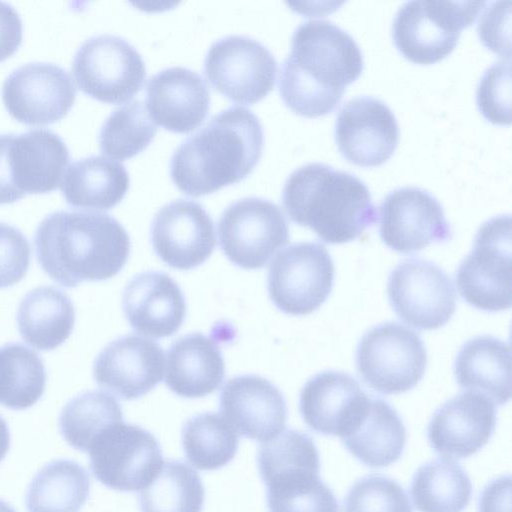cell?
<instances>
[{
	"label": "cell",
	"mask_w": 512,
	"mask_h": 512,
	"mask_svg": "<svg viewBox=\"0 0 512 512\" xmlns=\"http://www.w3.org/2000/svg\"><path fill=\"white\" fill-rule=\"evenodd\" d=\"M363 67L361 49L348 32L329 20L303 22L294 31L281 66L280 96L301 116L326 115Z\"/></svg>",
	"instance_id": "1"
},
{
	"label": "cell",
	"mask_w": 512,
	"mask_h": 512,
	"mask_svg": "<svg viewBox=\"0 0 512 512\" xmlns=\"http://www.w3.org/2000/svg\"><path fill=\"white\" fill-rule=\"evenodd\" d=\"M34 243L43 271L67 288L115 276L130 254L124 227L99 212H53L38 225Z\"/></svg>",
	"instance_id": "2"
},
{
	"label": "cell",
	"mask_w": 512,
	"mask_h": 512,
	"mask_svg": "<svg viewBox=\"0 0 512 512\" xmlns=\"http://www.w3.org/2000/svg\"><path fill=\"white\" fill-rule=\"evenodd\" d=\"M264 146L258 117L240 106L227 108L186 138L170 160V175L185 194L199 197L239 182L256 166Z\"/></svg>",
	"instance_id": "3"
},
{
	"label": "cell",
	"mask_w": 512,
	"mask_h": 512,
	"mask_svg": "<svg viewBox=\"0 0 512 512\" xmlns=\"http://www.w3.org/2000/svg\"><path fill=\"white\" fill-rule=\"evenodd\" d=\"M282 204L293 222L309 227L329 244L352 241L377 221L366 184L350 172L319 162L288 176Z\"/></svg>",
	"instance_id": "4"
},
{
	"label": "cell",
	"mask_w": 512,
	"mask_h": 512,
	"mask_svg": "<svg viewBox=\"0 0 512 512\" xmlns=\"http://www.w3.org/2000/svg\"><path fill=\"white\" fill-rule=\"evenodd\" d=\"M487 2L408 1L396 12L392 36L396 48L412 62L431 64L455 48Z\"/></svg>",
	"instance_id": "5"
},
{
	"label": "cell",
	"mask_w": 512,
	"mask_h": 512,
	"mask_svg": "<svg viewBox=\"0 0 512 512\" xmlns=\"http://www.w3.org/2000/svg\"><path fill=\"white\" fill-rule=\"evenodd\" d=\"M68 162L65 142L50 130L0 135V204L55 190Z\"/></svg>",
	"instance_id": "6"
},
{
	"label": "cell",
	"mask_w": 512,
	"mask_h": 512,
	"mask_svg": "<svg viewBox=\"0 0 512 512\" xmlns=\"http://www.w3.org/2000/svg\"><path fill=\"white\" fill-rule=\"evenodd\" d=\"M456 284L471 306L498 312L511 306V217L495 216L478 229L472 251L460 263Z\"/></svg>",
	"instance_id": "7"
},
{
	"label": "cell",
	"mask_w": 512,
	"mask_h": 512,
	"mask_svg": "<svg viewBox=\"0 0 512 512\" xmlns=\"http://www.w3.org/2000/svg\"><path fill=\"white\" fill-rule=\"evenodd\" d=\"M355 363L370 388L381 394H399L422 379L427 352L415 331L397 322H385L362 336Z\"/></svg>",
	"instance_id": "8"
},
{
	"label": "cell",
	"mask_w": 512,
	"mask_h": 512,
	"mask_svg": "<svg viewBox=\"0 0 512 512\" xmlns=\"http://www.w3.org/2000/svg\"><path fill=\"white\" fill-rule=\"evenodd\" d=\"M88 453L94 477L106 487L121 492L141 491L164 463L155 436L140 426L124 422L99 434Z\"/></svg>",
	"instance_id": "9"
},
{
	"label": "cell",
	"mask_w": 512,
	"mask_h": 512,
	"mask_svg": "<svg viewBox=\"0 0 512 512\" xmlns=\"http://www.w3.org/2000/svg\"><path fill=\"white\" fill-rule=\"evenodd\" d=\"M334 265L317 242L294 243L279 251L268 271L270 299L282 312L307 315L318 309L331 293Z\"/></svg>",
	"instance_id": "10"
},
{
	"label": "cell",
	"mask_w": 512,
	"mask_h": 512,
	"mask_svg": "<svg viewBox=\"0 0 512 512\" xmlns=\"http://www.w3.org/2000/svg\"><path fill=\"white\" fill-rule=\"evenodd\" d=\"M72 72L82 92L101 102L120 104L142 88L146 67L128 41L101 34L87 39L78 48Z\"/></svg>",
	"instance_id": "11"
},
{
	"label": "cell",
	"mask_w": 512,
	"mask_h": 512,
	"mask_svg": "<svg viewBox=\"0 0 512 512\" xmlns=\"http://www.w3.org/2000/svg\"><path fill=\"white\" fill-rule=\"evenodd\" d=\"M222 251L243 269L264 267L289 241L287 220L278 205L258 197L231 203L218 222Z\"/></svg>",
	"instance_id": "12"
},
{
	"label": "cell",
	"mask_w": 512,
	"mask_h": 512,
	"mask_svg": "<svg viewBox=\"0 0 512 512\" xmlns=\"http://www.w3.org/2000/svg\"><path fill=\"white\" fill-rule=\"evenodd\" d=\"M204 70L209 82L224 96L237 103L252 104L273 89L277 62L257 40L229 35L210 46Z\"/></svg>",
	"instance_id": "13"
},
{
	"label": "cell",
	"mask_w": 512,
	"mask_h": 512,
	"mask_svg": "<svg viewBox=\"0 0 512 512\" xmlns=\"http://www.w3.org/2000/svg\"><path fill=\"white\" fill-rule=\"evenodd\" d=\"M389 302L405 323L421 330L444 326L456 308V293L450 277L435 263L407 259L390 273Z\"/></svg>",
	"instance_id": "14"
},
{
	"label": "cell",
	"mask_w": 512,
	"mask_h": 512,
	"mask_svg": "<svg viewBox=\"0 0 512 512\" xmlns=\"http://www.w3.org/2000/svg\"><path fill=\"white\" fill-rule=\"evenodd\" d=\"M76 87L58 65L34 62L15 69L4 81L3 103L9 114L26 125L42 126L62 119L73 106Z\"/></svg>",
	"instance_id": "15"
},
{
	"label": "cell",
	"mask_w": 512,
	"mask_h": 512,
	"mask_svg": "<svg viewBox=\"0 0 512 512\" xmlns=\"http://www.w3.org/2000/svg\"><path fill=\"white\" fill-rule=\"evenodd\" d=\"M379 231L389 248L414 253L433 242L451 238L444 209L430 192L420 187H399L386 195L379 207Z\"/></svg>",
	"instance_id": "16"
},
{
	"label": "cell",
	"mask_w": 512,
	"mask_h": 512,
	"mask_svg": "<svg viewBox=\"0 0 512 512\" xmlns=\"http://www.w3.org/2000/svg\"><path fill=\"white\" fill-rule=\"evenodd\" d=\"M399 138L396 117L380 99L362 95L345 102L335 123V141L342 156L363 167L385 163Z\"/></svg>",
	"instance_id": "17"
},
{
	"label": "cell",
	"mask_w": 512,
	"mask_h": 512,
	"mask_svg": "<svg viewBox=\"0 0 512 512\" xmlns=\"http://www.w3.org/2000/svg\"><path fill=\"white\" fill-rule=\"evenodd\" d=\"M151 242L168 266L193 269L204 263L215 248L214 224L201 204L177 199L156 213L151 224Z\"/></svg>",
	"instance_id": "18"
},
{
	"label": "cell",
	"mask_w": 512,
	"mask_h": 512,
	"mask_svg": "<svg viewBox=\"0 0 512 512\" xmlns=\"http://www.w3.org/2000/svg\"><path fill=\"white\" fill-rule=\"evenodd\" d=\"M161 346L128 334L110 342L96 357V383L125 400L142 397L163 378L165 357Z\"/></svg>",
	"instance_id": "19"
},
{
	"label": "cell",
	"mask_w": 512,
	"mask_h": 512,
	"mask_svg": "<svg viewBox=\"0 0 512 512\" xmlns=\"http://www.w3.org/2000/svg\"><path fill=\"white\" fill-rule=\"evenodd\" d=\"M495 425L493 401L482 393L466 391L434 412L427 437L436 453L448 458H467L488 442Z\"/></svg>",
	"instance_id": "20"
},
{
	"label": "cell",
	"mask_w": 512,
	"mask_h": 512,
	"mask_svg": "<svg viewBox=\"0 0 512 512\" xmlns=\"http://www.w3.org/2000/svg\"><path fill=\"white\" fill-rule=\"evenodd\" d=\"M219 408L239 435L262 443L279 435L287 418L281 391L258 375L230 378L221 390Z\"/></svg>",
	"instance_id": "21"
},
{
	"label": "cell",
	"mask_w": 512,
	"mask_h": 512,
	"mask_svg": "<svg viewBox=\"0 0 512 512\" xmlns=\"http://www.w3.org/2000/svg\"><path fill=\"white\" fill-rule=\"evenodd\" d=\"M369 401L359 383L339 371H323L303 386L299 409L307 426L340 438L357 424Z\"/></svg>",
	"instance_id": "22"
},
{
	"label": "cell",
	"mask_w": 512,
	"mask_h": 512,
	"mask_svg": "<svg viewBox=\"0 0 512 512\" xmlns=\"http://www.w3.org/2000/svg\"><path fill=\"white\" fill-rule=\"evenodd\" d=\"M145 106L155 123L172 132L188 133L206 118L210 93L198 73L175 66L149 78Z\"/></svg>",
	"instance_id": "23"
},
{
	"label": "cell",
	"mask_w": 512,
	"mask_h": 512,
	"mask_svg": "<svg viewBox=\"0 0 512 512\" xmlns=\"http://www.w3.org/2000/svg\"><path fill=\"white\" fill-rule=\"evenodd\" d=\"M123 310L131 327L153 338L173 335L183 324L186 302L177 283L166 273L136 275L123 293Z\"/></svg>",
	"instance_id": "24"
},
{
	"label": "cell",
	"mask_w": 512,
	"mask_h": 512,
	"mask_svg": "<svg viewBox=\"0 0 512 512\" xmlns=\"http://www.w3.org/2000/svg\"><path fill=\"white\" fill-rule=\"evenodd\" d=\"M224 375L220 348L214 340L199 332L180 337L167 352L165 382L178 396H207L219 388Z\"/></svg>",
	"instance_id": "25"
},
{
	"label": "cell",
	"mask_w": 512,
	"mask_h": 512,
	"mask_svg": "<svg viewBox=\"0 0 512 512\" xmlns=\"http://www.w3.org/2000/svg\"><path fill=\"white\" fill-rule=\"evenodd\" d=\"M454 373L463 390L484 394L497 405L511 398V349L493 336H478L459 350Z\"/></svg>",
	"instance_id": "26"
},
{
	"label": "cell",
	"mask_w": 512,
	"mask_h": 512,
	"mask_svg": "<svg viewBox=\"0 0 512 512\" xmlns=\"http://www.w3.org/2000/svg\"><path fill=\"white\" fill-rule=\"evenodd\" d=\"M341 439L363 464L385 467L402 455L406 429L393 407L382 399L370 397L357 424Z\"/></svg>",
	"instance_id": "27"
},
{
	"label": "cell",
	"mask_w": 512,
	"mask_h": 512,
	"mask_svg": "<svg viewBox=\"0 0 512 512\" xmlns=\"http://www.w3.org/2000/svg\"><path fill=\"white\" fill-rule=\"evenodd\" d=\"M75 310L70 298L53 286L29 291L19 304L17 325L21 337L38 350H53L70 336Z\"/></svg>",
	"instance_id": "28"
},
{
	"label": "cell",
	"mask_w": 512,
	"mask_h": 512,
	"mask_svg": "<svg viewBox=\"0 0 512 512\" xmlns=\"http://www.w3.org/2000/svg\"><path fill=\"white\" fill-rule=\"evenodd\" d=\"M129 182L121 163L104 156H89L68 167L61 191L73 207L107 210L123 199Z\"/></svg>",
	"instance_id": "29"
},
{
	"label": "cell",
	"mask_w": 512,
	"mask_h": 512,
	"mask_svg": "<svg viewBox=\"0 0 512 512\" xmlns=\"http://www.w3.org/2000/svg\"><path fill=\"white\" fill-rule=\"evenodd\" d=\"M90 478L78 463L59 459L36 473L26 493L28 512H78L88 499Z\"/></svg>",
	"instance_id": "30"
},
{
	"label": "cell",
	"mask_w": 512,
	"mask_h": 512,
	"mask_svg": "<svg viewBox=\"0 0 512 512\" xmlns=\"http://www.w3.org/2000/svg\"><path fill=\"white\" fill-rule=\"evenodd\" d=\"M410 494L419 512H462L470 502L472 485L458 463L441 458L417 469Z\"/></svg>",
	"instance_id": "31"
},
{
	"label": "cell",
	"mask_w": 512,
	"mask_h": 512,
	"mask_svg": "<svg viewBox=\"0 0 512 512\" xmlns=\"http://www.w3.org/2000/svg\"><path fill=\"white\" fill-rule=\"evenodd\" d=\"M238 433L220 414L205 412L188 419L182 428L186 459L199 470H217L236 455Z\"/></svg>",
	"instance_id": "32"
},
{
	"label": "cell",
	"mask_w": 512,
	"mask_h": 512,
	"mask_svg": "<svg viewBox=\"0 0 512 512\" xmlns=\"http://www.w3.org/2000/svg\"><path fill=\"white\" fill-rule=\"evenodd\" d=\"M120 422L123 413L118 400L107 392L94 390L74 397L63 407L59 428L71 447L88 452L99 434Z\"/></svg>",
	"instance_id": "33"
},
{
	"label": "cell",
	"mask_w": 512,
	"mask_h": 512,
	"mask_svg": "<svg viewBox=\"0 0 512 512\" xmlns=\"http://www.w3.org/2000/svg\"><path fill=\"white\" fill-rule=\"evenodd\" d=\"M204 486L198 473L187 464L170 460L141 490V512H201Z\"/></svg>",
	"instance_id": "34"
},
{
	"label": "cell",
	"mask_w": 512,
	"mask_h": 512,
	"mask_svg": "<svg viewBox=\"0 0 512 512\" xmlns=\"http://www.w3.org/2000/svg\"><path fill=\"white\" fill-rule=\"evenodd\" d=\"M45 384V367L37 353L20 343L0 347L1 405L27 409L41 398Z\"/></svg>",
	"instance_id": "35"
},
{
	"label": "cell",
	"mask_w": 512,
	"mask_h": 512,
	"mask_svg": "<svg viewBox=\"0 0 512 512\" xmlns=\"http://www.w3.org/2000/svg\"><path fill=\"white\" fill-rule=\"evenodd\" d=\"M257 466L264 484L293 474L319 473V453L309 435L288 429L261 444Z\"/></svg>",
	"instance_id": "36"
},
{
	"label": "cell",
	"mask_w": 512,
	"mask_h": 512,
	"mask_svg": "<svg viewBox=\"0 0 512 512\" xmlns=\"http://www.w3.org/2000/svg\"><path fill=\"white\" fill-rule=\"evenodd\" d=\"M156 132L143 102L133 100L115 109L104 121L99 145L107 156L124 160L144 150Z\"/></svg>",
	"instance_id": "37"
},
{
	"label": "cell",
	"mask_w": 512,
	"mask_h": 512,
	"mask_svg": "<svg viewBox=\"0 0 512 512\" xmlns=\"http://www.w3.org/2000/svg\"><path fill=\"white\" fill-rule=\"evenodd\" d=\"M270 512H339L331 489L319 475H302L266 486Z\"/></svg>",
	"instance_id": "38"
},
{
	"label": "cell",
	"mask_w": 512,
	"mask_h": 512,
	"mask_svg": "<svg viewBox=\"0 0 512 512\" xmlns=\"http://www.w3.org/2000/svg\"><path fill=\"white\" fill-rule=\"evenodd\" d=\"M344 512H412V508L396 481L372 474L357 480L349 489Z\"/></svg>",
	"instance_id": "39"
},
{
	"label": "cell",
	"mask_w": 512,
	"mask_h": 512,
	"mask_svg": "<svg viewBox=\"0 0 512 512\" xmlns=\"http://www.w3.org/2000/svg\"><path fill=\"white\" fill-rule=\"evenodd\" d=\"M510 60L497 61L483 73L476 92L477 105L483 116L494 124L511 121Z\"/></svg>",
	"instance_id": "40"
},
{
	"label": "cell",
	"mask_w": 512,
	"mask_h": 512,
	"mask_svg": "<svg viewBox=\"0 0 512 512\" xmlns=\"http://www.w3.org/2000/svg\"><path fill=\"white\" fill-rule=\"evenodd\" d=\"M30 264V246L17 228L0 222V289L23 279Z\"/></svg>",
	"instance_id": "41"
},
{
	"label": "cell",
	"mask_w": 512,
	"mask_h": 512,
	"mask_svg": "<svg viewBox=\"0 0 512 512\" xmlns=\"http://www.w3.org/2000/svg\"><path fill=\"white\" fill-rule=\"evenodd\" d=\"M494 2L489 8H486L481 20L478 24V33L483 43L494 52L503 55L500 43L506 53L510 55V48L504 44L505 35L503 34V22L505 17V4L501 2Z\"/></svg>",
	"instance_id": "42"
},
{
	"label": "cell",
	"mask_w": 512,
	"mask_h": 512,
	"mask_svg": "<svg viewBox=\"0 0 512 512\" xmlns=\"http://www.w3.org/2000/svg\"><path fill=\"white\" fill-rule=\"evenodd\" d=\"M22 42V21L16 9L0 1V62L13 55Z\"/></svg>",
	"instance_id": "43"
},
{
	"label": "cell",
	"mask_w": 512,
	"mask_h": 512,
	"mask_svg": "<svg viewBox=\"0 0 512 512\" xmlns=\"http://www.w3.org/2000/svg\"><path fill=\"white\" fill-rule=\"evenodd\" d=\"M511 478L502 476L488 483L481 492L478 512H510Z\"/></svg>",
	"instance_id": "44"
},
{
	"label": "cell",
	"mask_w": 512,
	"mask_h": 512,
	"mask_svg": "<svg viewBox=\"0 0 512 512\" xmlns=\"http://www.w3.org/2000/svg\"><path fill=\"white\" fill-rule=\"evenodd\" d=\"M10 447V432L6 421L0 416V462Z\"/></svg>",
	"instance_id": "45"
},
{
	"label": "cell",
	"mask_w": 512,
	"mask_h": 512,
	"mask_svg": "<svg viewBox=\"0 0 512 512\" xmlns=\"http://www.w3.org/2000/svg\"><path fill=\"white\" fill-rule=\"evenodd\" d=\"M0 512H16L8 503L0 499Z\"/></svg>",
	"instance_id": "46"
}]
</instances>
